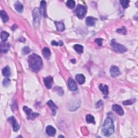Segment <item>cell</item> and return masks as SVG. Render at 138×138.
I'll use <instances>...</instances> for the list:
<instances>
[{
	"mask_svg": "<svg viewBox=\"0 0 138 138\" xmlns=\"http://www.w3.org/2000/svg\"><path fill=\"white\" fill-rule=\"evenodd\" d=\"M110 74L112 77H116L120 74L119 68L117 66H112L110 69Z\"/></svg>",
	"mask_w": 138,
	"mask_h": 138,
	"instance_id": "30bf717a",
	"label": "cell"
},
{
	"mask_svg": "<svg viewBox=\"0 0 138 138\" xmlns=\"http://www.w3.org/2000/svg\"><path fill=\"white\" fill-rule=\"evenodd\" d=\"M111 46L112 47L114 51L119 53H124L127 51V49L124 45L119 44L116 42L115 40H112L111 41Z\"/></svg>",
	"mask_w": 138,
	"mask_h": 138,
	"instance_id": "277c9868",
	"label": "cell"
},
{
	"mask_svg": "<svg viewBox=\"0 0 138 138\" xmlns=\"http://www.w3.org/2000/svg\"><path fill=\"white\" fill-rule=\"evenodd\" d=\"M55 90H56L57 93L59 95H61V96H62V95H63L64 92H63V89L61 87H58V86H56L55 87Z\"/></svg>",
	"mask_w": 138,
	"mask_h": 138,
	"instance_id": "f546056e",
	"label": "cell"
},
{
	"mask_svg": "<svg viewBox=\"0 0 138 138\" xmlns=\"http://www.w3.org/2000/svg\"><path fill=\"white\" fill-rule=\"evenodd\" d=\"M28 63L30 68L33 72H38L43 65V60L41 57L33 53L28 57Z\"/></svg>",
	"mask_w": 138,
	"mask_h": 138,
	"instance_id": "6da1fadb",
	"label": "cell"
},
{
	"mask_svg": "<svg viewBox=\"0 0 138 138\" xmlns=\"http://www.w3.org/2000/svg\"><path fill=\"white\" fill-rule=\"evenodd\" d=\"M117 31L118 32H122L123 33V34H125L126 33V29L125 28H123L121 29H118L117 30Z\"/></svg>",
	"mask_w": 138,
	"mask_h": 138,
	"instance_id": "836d02e7",
	"label": "cell"
},
{
	"mask_svg": "<svg viewBox=\"0 0 138 138\" xmlns=\"http://www.w3.org/2000/svg\"><path fill=\"white\" fill-rule=\"evenodd\" d=\"M41 13L40 9L38 8H34L32 11V16H33V25L35 26H38L40 25L41 18Z\"/></svg>",
	"mask_w": 138,
	"mask_h": 138,
	"instance_id": "5b68a950",
	"label": "cell"
},
{
	"mask_svg": "<svg viewBox=\"0 0 138 138\" xmlns=\"http://www.w3.org/2000/svg\"><path fill=\"white\" fill-rule=\"evenodd\" d=\"M97 19L93 17L88 16L86 18V24L88 26H93L95 25Z\"/></svg>",
	"mask_w": 138,
	"mask_h": 138,
	"instance_id": "7c38bea8",
	"label": "cell"
},
{
	"mask_svg": "<svg viewBox=\"0 0 138 138\" xmlns=\"http://www.w3.org/2000/svg\"><path fill=\"white\" fill-rule=\"evenodd\" d=\"M31 51V50L28 47H25L22 49V53L24 55H27Z\"/></svg>",
	"mask_w": 138,
	"mask_h": 138,
	"instance_id": "1f68e13d",
	"label": "cell"
},
{
	"mask_svg": "<svg viewBox=\"0 0 138 138\" xmlns=\"http://www.w3.org/2000/svg\"><path fill=\"white\" fill-rule=\"evenodd\" d=\"M74 48L76 51V52L79 53V54H81V53L83 52V47L81 45L75 44L74 46Z\"/></svg>",
	"mask_w": 138,
	"mask_h": 138,
	"instance_id": "484cf974",
	"label": "cell"
},
{
	"mask_svg": "<svg viewBox=\"0 0 138 138\" xmlns=\"http://www.w3.org/2000/svg\"><path fill=\"white\" fill-rule=\"evenodd\" d=\"M55 23L56 25L57 29L58 31L62 32L65 30V25L63 22H55Z\"/></svg>",
	"mask_w": 138,
	"mask_h": 138,
	"instance_id": "e0dca14e",
	"label": "cell"
},
{
	"mask_svg": "<svg viewBox=\"0 0 138 138\" xmlns=\"http://www.w3.org/2000/svg\"><path fill=\"white\" fill-rule=\"evenodd\" d=\"M76 79L78 83L82 85V84H84L85 82V77L82 74H78L76 76Z\"/></svg>",
	"mask_w": 138,
	"mask_h": 138,
	"instance_id": "2e32d148",
	"label": "cell"
},
{
	"mask_svg": "<svg viewBox=\"0 0 138 138\" xmlns=\"http://www.w3.org/2000/svg\"><path fill=\"white\" fill-rule=\"evenodd\" d=\"M46 132H47L48 135L50 136H53L55 135V134L56 133V130L53 126L49 125L48 126L47 128H46Z\"/></svg>",
	"mask_w": 138,
	"mask_h": 138,
	"instance_id": "4fadbf2b",
	"label": "cell"
},
{
	"mask_svg": "<svg viewBox=\"0 0 138 138\" xmlns=\"http://www.w3.org/2000/svg\"><path fill=\"white\" fill-rule=\"evenodd\" d=\"M86 121L89 124H95V119L93 116H92L91 114H88L86 117Z\"/></svg>",
	"mask_w": 138,
	"mask_h": 138,
	"instance_id": "cb8c5ba5",
	"label": "cell"
},
{
	"mask_svg": "<svg viewBox=\"0 0 138 138\" xmlns=\"http://www.w3.org/2000/svg\"><path fill=\"white\" fill-rule=\"evenodd\" d=\"M58 137H64V136H62V135H59Z\"/></svg>",
	"mask_w": 138,
	"mask_h": 138,
	"instance_id": "74e56055",
	"label": "cell"
},
{
	"mask_svg": "<svg viewBox=\"0 0 138 138\" xmlns=\"http://www.w3.org/2000/svg\"><path fill=\"white\" fill-rule=\"evenodd\" d=\"M42 53H43V55L46 59H49L51 57V51L50 50V49L48 48L45 47L43 49V51H42Z\"/></svg>",
	"mask_w": 138,
	"mask_h": 138,
	"instance_id": "d6986e66",
	"label": "cell"
},
{
	"mask_svg": "<svg viewBox=\"0 0 138 138\" xmlns=\"http://www.w3.org/2000/svg\"><path fill=\"white\" fill-rule=\"evenodd\" d=\"M135 99H130V100H126V101H124L123 102V105H132L135 102Z\"/></svg>",
	"mask_w": 138,
	"mask_h": 138,
	"instance_id": "4dcf8cb0",
	"label": "cell"
},
{
	"mask_svg": "<svg viewBox=\"0 0 138 138\" xmlns=\"http://www.w3.org/2000/svg\"><path fill=\"white\" fill-rule=\"evenodd\" d=\"M17 28V26L16 25H14L12 26V27H11V29H12L13 30H15Z\"/></svg>",
	"mask_w": 138,
	"mask_h": 138,
	"instance_id": "8d00e7d4",
	"label": "cell"
},
{
	"mask_svg": "<svg viewBox=\"0 0 138 138\" xmlns=\"http://www.w3.org/2000/svg\"><path fill=\"white\" fill-rule=\"evenodd\" d=\"M87 12V7L86 6H84L79 4L77 6L76 9L75 10V13L79 18L82 19L85 16V15Z\"/></svg>",
	"mask_w": 138,
	"mask_h": 138,
	"instance_id": "3957f363",
	"label": "cell"
},
{
	"mask_svg": "<svg viewBox=\"0 0 138 138\" xmlns=\"http://www.w3.org/2000/svg\"><path fill=\"white\" fill-rule=\"evenodd\" d=\"M47 105L49 106L50 108L52 110V116H55V114H56V110H57V106L55 104L54 102H53L52 100H49L47 102Z\"/></svg>",
	"mask_w": 138,
	"mask_h": 138,
	"instance_id": "5bb4252c",
	"label": "cell"
},
{
	"mask_svg": "<svg viewBox=\"0 0 138 138\" xmlns=\"http://www.w3.org/2000/svg\"><path fill=\"white\" fill-rule=\"evenodd\" d=\"M46 5L47 3L44 1H42L41 2V7H40V11L42 16L45 17L46 16Z\"/></svg>",
	"mask_w": 138,
	"mask_h": 138,
	"instance_id": "9a60e30c",
	"label": "cell"
},
{
	"mask_svg": "<svg viewBox=\"0 0 138 138\" xmlns=\"http://www.w3.org/2000/svg\"><path fill=\"white\" fill-rule=\"evenodd\" d=\"M94 42L99 46H101L102 44V38H97V39L95 40Z\"/></svg>",
	"mask_w": 138,
	"mask_h": 138,
	"instance_id": "d6a6232c",
	"label": "cell"
},
{
	"mask_svg": "<svg viewBox=\"0 0 138 138\" xmlns=\"http://www.w3.org/2000/svg\"><path fill=\"white\" fill-rule=\"evenodd\" d=\"M76 5V3L75 1H72V0H69L66 2V6L67 7L70 9L74 8Z\"/></svg>",
	"mask_w": 138,
	"mask_h": 138,
	"instance_id": "4316f807",
	"label": "cell"
},
{
	"mask_svg": "<svg viewBox=\"0 0 138 138\" xmlns=\"http://www.w3.org/2000/svg\"><path fill=\"white\" fill-rule=\"evenodd\" d=\"M2 84H3V85L4 86L7 87L10 85L11 80L9 78H6L3 79Z\"/></svg>",
	"mask_w": 138,
	"mask_h": 138,
	"instance_id": "83f0119b",
	"label": "cell"
},
{
	"mask_svg": "<svg viewBox=\"0 0 138 138\" xmlns=\"http://www.w3.org/2000/svg\"><path fill=\"white\" fill-rule=\"evenodd\" d=\"M129 1H127V0H122V1H120V3L124 9L127 8L129 6Z\"/></svg>",
	"mask_w": 138,
	"mask_h": 138,
	"instance_id": "f1b7e54d",
	"label": "cell"
},
{
	"mask_svg": "<svg viewBox=\"0 0 138 138\" xmlns=\"http://www.w3.org/2000/svg\"><path fill=\"white\" fill-rule=\"evenodd\" d=\"M99 88L100 90L101 91V92L105 95H107L109 94V87L106 85H104L103 84H100L99 86Z\"/></svg>",
	"mask_w": 138,
	"mask_h": 138,
	"instance_id": "ffe728a7",
	"label": "cell"
},
{
	"mask_svg": "<svg viewBox=\"0 0 138 138\" xmlns=\"http://www.w3.org/2000/svg\"><path fill=\"white\" fill-rule=\"evenodd\" d=\"M10 36L9 33L6 31H2L1 33V38L2 42H6L7 41L8 38Z\"/></svg>",
	"mask_w": 138,
	"mask_h": 138,
	"instance_id": "d4e9b609",
	"label": "cell"
},
{
	"mask_svg": "<svg viewBox=\"0 0 138 138\" xmlns=\"http://www.w3.org/2000/svg\"><path fill=\"white\" fill-rule=\"evenodd\" d=\"M3 75L5 77H9L11 75L10 68L8 66H7L2 69Z\"/></svg>",
	"mask_w": 138,
	"mask_h": 138,
	"instance_id": "7402d4cb",
	"label": "cell"
},
{
	"mask_svg": "<svg viewBox=\"0 0 138 138\" xmlns=\"http://www.w3.org/2000/svg\"><path fill=\"white\" fill-rule=\"evenodd\" d=\"M114 125L112 119L108 117L105 120L101 128L102 135L106 136H109L114 132Z\"/></svg>",
	"mask_w": 138,
	"mask_h": 138,
	"instance_id": "7a4b0ae2",
	"label": "cell"
},
{
	"mask_svg": "<svg viewBox=\"0 0 138 138\" xmlns=\"http://www.w3.org/2000/svg\"><path fill=\"white\" fill-rule=\"evenodd\" d=\"M8 121L10 122L11 125H12V127L14 131L17 132L20 129V126L17 123V120L14 117L11 116L10 117H9L8 118Z\"/></svg>",
	"mask_w": 138,
	"mask_h": 138,
	"instance_id": "52a82bcc",
	"label": "cell"
},
{
	"mask_svg": "<svg viewBox=\"0 0 138 138\" xmlns=\"http://www.w3.org/2000/svg\"><path fill=\"white\" fill-rule=\"evenodd\" d=\"M68 87L71 91H76L78 89V86L76 83L72 78H69L68 79Z\"/></svg>",
	"mask_w": 138,
	"mask_h": 138,
	"instance_id": "9c48e42d",
	"label": "cell"
},
{
	"mask_svg": "<svg viewBox=\"0 0 138 138\" xmlns=\"http://www.w3.org/2000/svg\"><path fill=\"white\" fill-rule=\"evenodd\" d=\"M112 110L119 116H122L124 114V111L122 107L117 104H114L112 106Z\"/></svg>",
	"mask_w": 138,
	"mask_h": 138,
	"instance_id": "8fae6325",
	"label": "cell"
},
{
	"mask_svg": "<svg viewBox=\"0 0 138 138\" xmlns=\"http://www.w3.org/2000/svg\"><path fill=\"white\" fill-rule=\"evenodd\" d=\"M23 110L25 113L27 114L28 119L29 120H33L34 119L40 116V114L38 113L33 112L32 110L29 109L27 106H24Z\"/></svg>",
	"mask_w": 138,
	"mask_h": 138,
	"instance_id": "8992f818",
	"label": "cell"
},
{
	"mask_svg": "<svg viewBox=\"0 0 138 138\" xmlns=\"http://www.w3.org/2000/svg\"><path fill=\"white\" fill-rule=\"evenodd\" d=\"M44 82L46 87H47L48 89H50L53 85V79L52 77L48 76L44 79Z\"/></svg>",
	"mask_w": 138,
	"mask_h": 138,
	"instance_id": "ba28073f",
	"label": "cell"
},
{
	"mask_svg": "<svg viewBox=\"0 0 138 138\" xmlns=\"http://www.w3.org/2000/svg\"><path fill=\"white\" fill-rule=\"evenodd\" d=\"M51 44H52V45L57 46V45H58L59 44V43H58V42H56V41H53L51 42Z\"/></svg>",
	"mask_w": 138,
	"mask_h": 138,
	"instance_id": "d590c367",
	"label": "cell"
},
{
	"mask_svg": "<svg viewBox=\"0 0 138 138\" xmlns=\"http://www.w3.org/2000/svg\"><path fill=\"white\" fill-rule=\"evenodd\" d=\"M0 14H1L2 20L4 22H7L9 21V17L8 16V15L6 11L3 10H1V11H0Z\"/></svg>",
	"mask_w": 138,
	"mask_h": 138,
	"instance_id": "603a6c76",
	"label": "cell"
},
{
	"mask_svg": "<svg viewBox=\"0 0 138 138\" xmlns=\"http://www.w3.org/2000/svg\"><path fill=\"white\" fill-rule=\"evenodd\" d=\"M102 105H103L102 101L101 100H100L96 104V107L97 109H99V108H100L101 106H102Z\"/></svg>",
	"mask_w": 138,
	"mask_h": 138,
	"instance_id": "e575fe53",
	"label": "cell"
},
{
	"mask_svg": "<svg viewBox=\"0 0 138 138\" xmlns=\"http://www.w3.org/2000/svg\"><path fill=\"white\" fill-rule=\"evenodd\" d=\"M15 9L18 13H22L23 10V6L22 5V4L19 1L17 2L15 5Z\"/></svg>",
	"mask_w": 138,
	"mask_h": 138,
	"instance_id": "44dd1931",
	"label": "cell"
},
{
	"mask_svg": "<svg viewBox=\"0 0 138 138\" xmlns=\"http://www.w3.org/2000/svg\"><path fill=\"white\" fill-rule=\"evenodd\" d=\"M10 45L9 43L2 42L1 44V51L2 53H7L9 49Z\"/></svg>",
	"mask_w": 138,
	"mask_h": 138,
	"instance_id": "ac0fdd59",
	"label": "cell"
}]
</instances>
